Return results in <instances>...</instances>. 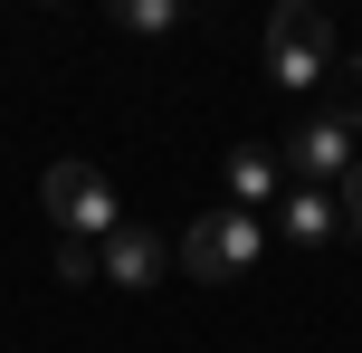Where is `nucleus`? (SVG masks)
Segmentation results:
<instances>
[{
  "label": "nucleus",
  "mask_w": 362,
  "mask_h": 353,
  "mask_svg": "<svg viewBox=\"0 0 362 353\" xmlns=\"http://www.w3.org/2000/svg\"><path fill=\"white\" fill-rule=\"evenodd\" d=\"M38 210L57 220V239L76 248H105L115 229H124V201H115V182L95 163H48V182H38Z\"/></svg>",
  "instance_id": "obj_1"
},
{
  "label": "nucleus",
  "mask_w": 362,
  "mask_h": 353,
  "mask_svg": "<svg viewBox=\"0 0 362 353\" xmlns=\"http://www.w3.org/2000/svg\"><path fill=\"white\" fill-rule=\"evenodd\" d=\"M257 248H267V229H257V210H210V220H191L181 229V248H172V267H191L200 287H219V277H248L257 267Z\"/></svg>",
  "instance_id": "obj_2"
},
{
  "label": "nucleus",
  "mask_w": 362,
  "mask_h": 353,
  "mask_svg": "<svg viewBox=\"0 0 362 353\" xmlns=\"http://www.w3.org/2000/svg\"><path fill=\"white\" fill-rule=\"evenodd\" d=\"M267 67H276L286 96H305V86L334 76V19L315 10V0H286V10L267 19Z\"/></svg>",
  "instance_id": "obj_3"
},
{
  "label": "nucleus",
  "mask_w": 362,
  "mask_h": 353,
  "mask_svg": "<svg viewBox=\"0 0 362 353\" xmlns=\"http://www.w3.org/2000/svg\"><path fill=\"white\" fill-rule=\"evenodd\" d=\"M286 182H296V191L353 182V125H344V115H315V125L286 144Z\"/></svg>",
  "instance_id": "obj_4"
},
{
  "label": "nucleus",
  "mask_w": 362,
  "mask_h": 353,
  "mask_svg": "<svg viewBox=\"0 0 362 353\" xmlns=\"http://www.w3.org/2000/svg\"><path fill=\"white\" fill-rule=\"evenodd\" d=\"M163 267H172V248H163V229H144V220H124L95 248V277H115V287H153Z\"/></svg>",
  "instance_id": "obj_5"
},
{
  "label": "nucleus",
  "mask_w": 362,
  "mask_h": 353,
  "mask_svg": "<svg viewBox=\"0 0 362 353\" xmlns=\"http://www.w3.org/2000/svg\"><path fill=\"white\" fill-rule=\"evenodd\" d=\"M286 239H296V248L344 239V201H334V191H296V182H286Z\"/></svg>",
  "instance_id": "obj_6"
},
{
  "label": "nucleus",
  "mask_w": 362,
  "mask_h": 353,
  "mask_svg": "<svg viewBox=\"0 0 362 353\" xmlns=\"http://www.w3.org/2000/svg\"><path fill=\"white\" fill-rule=\"evenodd\" d=\"M229 191H238V210L248 201H286V163H276L267 144H238L229 153Z\"/></svg>",
  "instance_id": "obj_7"
},
{
  "label": "nucleus",
  "mask_w": 362,
  "mask_h": 353,
  "mask_svg": "<svg viewBox=\"0 0 362 353\" xmlns=\"http://www.w3.org/2000/svg\"><path fill=\"white\" fill-rule=\"evenodd\" d=\"M115 29H134V38H163V29H181V0H115Z\"/></svg>",
  "instance_id": "obj_8"
},
{
  "label": "nucleus",
  "mask_w": 362,
  "mask_h": 353,
  "mask_svg": "<svg viewBox=\"0 0 362 353\" xmlns=\"http://www.w3.org/2000/svg\"><path fill=\"white\" fill-rule=\"evenodd\" d=\"M57 277H67V287H86V277H95V248H76V239H57Z\"/></svg>",
  "instance_id": "obj_9"
},
{
  "label": "nucleus",
  "mask_w": 362,
  "mask_h": 353,
  "mask_svg": "<svg viewBox=\"0 0 362 353\" xmlns=\"http://www.w3.org/2000/svg\"><path fill=\"white\" fill-rule=\"evenodd\" d=\"M344 86H353V105H344V125L362 134V57H353V67H344Z\"/></svg>",
  "instance_id": "obj_10"
},
{
  "label": "nucleus",
  "mask_w": 362,
  "mask_h": 353,
  "mask_svg": "<svg viewBox=\"0 0 362 353\" xmlns=\"http://www.w3.org/2000/svg\"><path fill=\"white\" fill-rule=\"evenodd\" d=\"M344 220L362 229V163H353V182H344Z\"/></svg>",
  "instance_id": "obj_11"
}]
</instances>
